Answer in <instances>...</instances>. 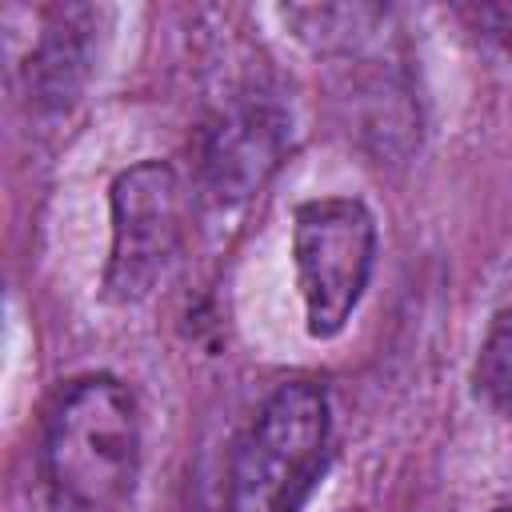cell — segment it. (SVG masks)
Instances as JSON below:
<instances>
[{
  "mask_svg": "<svg viewBox=\"0 0 512 512\" xmlns=\"http://www.w3.org/2000/svg\"><path fill=\"white\" fill-rule=\"evenodd\" d=\"M496 512H512V508H496Z\"/></svg>",
  "mask_w": 512,
  "mask_h": 512,
  "instance_id": "obj_9",
  "label": "cell"
},
{
  "mask_svg": "<svg viewBox=\"0 0 512 512\" xmlns=\"http://www.w3.org/2000/svg\"><path fill=\"white\" fill-rule=\"evenodd\" d=\"M480 28H488V36H500L504 44H512V8L508 4H492V8H476L472 12Z\"/></svg>",
  "mask_w": 512,
  "mask_h": 512,
  "instance_id": "obj_8",
  "label": "cell"
},
{
  "mask_svg": "<svg viewBox=\"0 0 512 512\" xmlns=\"http://www.w3.org/2000/svg\"><path fill=\"white\" fill-rule=\"evenodd\" d=\"M288 148V120L260 96L228 100L200 136V188L212 204L236 208L256 196Z\"/></svg>",
  "mask_w": 512,
  "mask_h": 512,
  "instance_id": "obj_5",
  "label": "cell"
},
{
  "mask_svg": "<svg viewBox=\"0 0 512 512\" xmlns=\"http://www.w3.org/2000/svg\"><path fill=\"white\" fill-rule=\"evenodd\" d=\"M112 244L104 292L116 304L144 300L172 268L184 236V188L172 164L140 160L112 180Z\"/></svg>",
  "mask_w": 512,
  "mask_h": 512,
  "instance_id": "obj_4",
  "label": "cell"
},
{
  "mask_svg": "<svg viewBox=\"0 0 512 512\" xmlns=\"http://www.w3.org/2000/svg\"><path fill=\"white\" fill-rule=\"evenodd\" d=\"M376 264V220L356 196H316L292 216V268L304 328L332 340L356 312Z\"/></svg>",
  "mask_w": 512,
  "mask_h": 512,
  "instance_id": "obj_3",
  "label": "cell"
},
{
  "mask_svg": "<svg viewBox=\"0 0 512 512\" xmlns=\"http://www.w3.org/2000/svg\"><path fill=\"white\" fill-rule=\"evenodd\" d=\"M88 32L92 8H56L28 60V92L40 108H68L88 76Z\"/></svg>",
  "mask_w": 512,
  "mask_h": 512,
  "instance_id": "obj_6",
  "label": "cell"
},
{
  "mask_svg": "<svg viewBox=\"0 0 512 512\" xmlns=\"http://www.w3.org/2000/svg\"><path fill=\"white\" fill-rule=\"evenodd\" d=\"M140 420L128 388L112 376L72 380L48 412L44 476L52 492L80 512L116 508L136 480Z\"/></svg>",
  "mask_w": 512,
  "mask_h": 512,
  "instance_id": "obj_1",
  "label": "cell"
},
{
  "mask_svg": "<svg viewBox=\"0 0 512 512\" xmlns=\"http://www.w3.org/2000/svg\"><path fill=\"white\" fill-rule=\"evenodd\" d=\"M472 384H476V396L492 412L512 416V300L504 308H496V316L484 332V344H480V356L472 368Z\"/></svg>",
  "mask_w": 512,
  "mask_h": 512,
  "instance_id": "obj_7",
  "label": "cell"
},
{
  "mask_svg": "<svg viewBox=\"0 0 512 512\" xmlns=\"http://www.w3.org/2000/svg\"><path fill=\"white\" fill-rule=\"evenodd\" d=\"M328 432L324 388L308 380L280 384L232 452L224 512H300L324 472Z\"/></svg>",
  "mask_w": 512,
  "mask_h": 512,
  "instance_id": "obj_2",
  "label": "cell"
}]
</instances>
